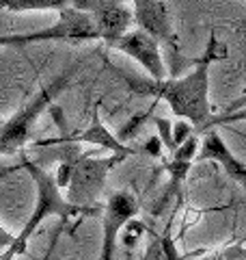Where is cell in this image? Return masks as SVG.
<instances>
[{
  "instance_id": "obj_2",
  "label": "cell",
  "mask_w": 246,
  "mask_h": 260,
  "mask_svg": "<svg viewBox=\"0 0 246 260\" xmlns=\"http://www.w3.org/2000/svg\"><path fill=\"white\" fill-rule=\"evenodd\" d=\"M18 169L28 172V176L32 178V182H35V186H37V200H35V208H32L28 221L24 223L20 234H15L11 245L0 251V260H15L18 256L26 254L28 251V241L35 237L39 225L44 223L48 217H61L63 221H67V219H71V217H91V215L100 213V206L87 208V206L71 204L67 198H63L61 186H59V182H56V176H52L46 167H41L37 160H30L26 154H22L20 165L5 169L0 176L18 172Z\"/></svg>"
},
{
  "instance_id": "obj_9",
  "label": "cell",
  "mask_w": 246,
  "mask_h": 260,
  "mask_svg": "<svg viewBox=\"0 0 246 260\" xmlns=\"http://www.w3.org/2000/svg\"><path fill=\"white\" fill-rule=\"evenodd\" d=\"M130 3H132L136 28L149 32L175 56L179 52V37L171 22L169 5L164 0H130Z\"/></svg>"
},
{
  "instance_id": "obj_6",
  "label": "cell",
  "mask_w": 246,
  "mask_h": 260,
  "mask_svg": "<svg viewBox=\"0 0 246 260\" xmlns=\"http://www.w3.org/2000/svg\"><path fill=\"white\" fill-rule=\"evenodd\" d=\"M71 7L91 15L100 30V42L108 48H112L134 24V13L126 7V0H71Z\"/></svg>"
},
{
  "instance_id": "obj_16",
  "label": "cell",
  "mask_w": 246,
  "mask_h": 260,
  "mask_svg": "<svg viewBox=\"0 0 246 260\" xmlns=\"http://www.w3.org/2000/svg\"><path fill=\"white\" fill-rule=\"evenodd\" d=\"M199 260H246V247L242 243H233V245H227L220 251H214V254L203 256Z\"/></svg>"
},
{
  "instance_id": "obj_18",
  "label": "cell",
  "mask_w": 246,
  "mask_h": 260,
  "mask_svg": "<svg viewBox=\"0 0 246 260\" xmlns=\"http://www.w3.org/2000/svg\"><path fill=\"white\" fill-rule=\"evenodd\" d=\"M192 135H194V126L190 124V121H188V119L177 121V124L173 126V141H175V150L179 148V145H184V141H188Z\"/></svg>"
},
{
  "instance_id": "obj_13",
  "label": "cell",
  "mask_w": 246,
  "mask_h": 260,
  "mask_svg": "<svg viewBox=\"0 0 246 260\" xmlns=\"http://www.w3.org/2000/svg\"><path fill=\"white\" fill-rule=\"evenodd\" d=\"M71 7V0H0V9L24 13V11H61Z\"/></svg>"
},
{
  "instance_id": "obj_4",
  "label": "cell",
  "mask_w": 246,
  "mask_h": 260,
  "mask_svg": "<svg viewBox=\"0 0 246 260\" xmlns=\"http://www.w3.org/2000/svg\"><path fill=\"white\" fill-rule=\"evenodd\" d=\"M128 156L126 154H110V156L97 158L93 154H82L73 165L71 180L67 184V198L71 204L78 206H97V200L106 186V178L117 165H121Z\"/></svg>"
},
{
  "instance_id": "obj_21",
  "label": "cell",
  "mask_w": 246,
  "mask_h": 260,
  "mask_svg": "<svg viewBox=\"0 0 246 260\" xmlns=\"http://www.w3.org/2000/svg\"><path fill=\"white\" fill-rule=\"evenodd\" d=\"M13 234H9V232H7L5 230V228L3 225H0V251H3V249H7V247H9L11 245V243H13Z\"/></svg>"
},
{
  "instance_id": "obj_20",
  "label": "cell",
  "mask_w": 246,
  "mask_h": 260,
  "mask_svg": "<svg viewBox=\"0 0 246 260\" xmlns=\"http://www.w3.org/2000/svg\"><path fill=\"white\" fill-rule=\"evenodd\" d=\"M162 148H164V145H162V141H160V137H151V139L145 143V152H149L151 156H160Z\"/></svg>"
},
{
  "instance_id": "obj_22",
  "label": "cell",
  "mask_w": 246,
  "mask_h": 260,
  "mask_svg": "<svg viewBox=\"0 0 246 260\" xmlns=\"http://www.w3.org/2000/svg\"><path fill=\"white\" fill-rule=\"evenodd\" d=\"M5 46H13L11 35H3V37H0V48H5Z\"/></svg>"
},
{
  "instance_id": "obj_7",
  "label": "cell",
  "mask_w": 246,
  "mask_h": 260,
  "mask_svg": "<svg viewBox=\"0 0 246 260\" xmlns=\"http://www.w3.org/2000/svg\"><path fill=\"white\" fill-rule=\"evenodd\" d=\"M50 115L54 119V124L61 128V137L56 141H61V143H89V145H97V148H104V150H108L110 154H126V156H134V154H138L141 150L138 148H130V145H126L117 135H112L108 128L104 126V121L102 117L93 115L91 119V124H89L85 130H67V121H65L63 117V109L61 107H56V104H52L50 109Z\"/></svg>"
},
{
  "instance_id": "obj_15",
  "label": "cell",
  "mask_w": 246,
  "mask_h": 260,
  "mask_svg": "<svg viewBox=\"0 0 246 260\" xmlns=\"http://www.w3.org/2000/svg\"><path fill=\"white\" fill-rule=\"evenodd\" d=\"M240 121H246V104L242 109H237V111H231V113H223L220 111L218 115H214L210 121H208V126H205L203 130V135L208 133V130H214L216 126H229V124H240Z\"/></svg>"
},
{
  "instance_id": "obj_8",
  "label": "cell",
  "mask_w": 246,
  "mask_h": 260,
  "mask_svg": "<svg viewBox=\"0 0 246 260\" xmlns=\"http://www.w3.org/2000/svg\"><path fill=\"white\" fill-rule=\"evenodd\" d=\"M138 213V202L130 191H117L112 193L104 204L102 210V251L97 260H114V249H117L119 232L123 225H128Z\"/></svg>"
},
{
  "instance_id": "obj_14",
  "label": "cell",
  "mask_w": 246,
  "mask_h": 260,
  "mask_svg": "<svg viewBox=\"0 0 246 260\" xmlns=\"http://www.w3.org/2000/svg\"><path fill=\"white\" fill-rule=\"evenodd\" d=\"M141 260H177L173 241L169 237H162V234L149 230V243H147Z\"/></svg>"
},
{
  "instance_id": "obj_3",
  "label": "cell",
  "mask_w": 246,
  "mask_h": 260,
  "mask_svg": "<svg viewBox=\"0 0 246 260\" xmlns=\"http://www.w3.org/2000/svg\"><path fill=\"white\" fill-rule=\"evenodd\" d=\"M82 65H85V59H76L63 74L54 76L48 85H41L39 91L32 95L15 115L0 126V156H13V154L24 152L26 143L30 141V135H32V128H35L37 119L44 115L54 104L56 98L69 87V83L73 80L76 72Z\"/></svg>"
},
{
  "instance_id": "obj_12",
  "label": "cell",
  "mask_w": 246,
  "mask_h": 260,
  "mask_svg": "<svg viewBox=\"0 0 246 260\" xmlns=\"http://www.w3.org/2000/svg\"><path fill=\"white\" fill-rule=\"evenodd\" d=\"M199 154V135H192L184 145L171 154V158L164 162V172L171 178V191H179V186L186 180L188 172L192 167V158Z\"/></svg>"
},
{
  "instance_id": "obj_17",
  "label": "cell",
  "mask_w": 246,
  "mask_h": 260,
  "mask_svg": "<svg viewBox=\"0 0 246 260\" xmlns=\"http://www.w3.org/2000/svg\"><path fill=\"white\" fill-rule=\"evenodd\" d=\"M153 124H155V128H158V137H160L162 145L167 148L169 154H173L175 152V141H173V126H171V121L164 119V117H153Z\"/></svg>"
},
{
  "instance_id": "obj_19",
  "label": "cell",
  "mask_w": 246,
  "mask_h": 260,
  "mask_svg": "<svg viewBox=\"0 0 246 260\" xmlns=\"http://www.w3.org/2000/svg\"><path fill=\"white\" fill-rule=\"evenodd\" d=\"M145 119H149V113H145V115H141V117H136V119H130L128 124H123L121 128H119V133H117V137L119 139L126 143V139H130V137H134L136 133H138V126L143 124Z\"/></svg>"
},
{
  "instance_id": "obj_1",
  "label": "cell",
  "mask_w": 246,
  "mask_h": 260,
  "mask_svg": "<svg viewBox=\"0 0 246 260\" xmlns=\"http://www.w3.org/2000/svg\"><path fill=\"white\" fill-rule=\"evenodd\" d=\"M227 46L216 37V30L210 32L203 54L194 59V70L179 78H145V76H123L128 89L134 95L153 98L155 102L164 100L173 115L188 119L194 126V135H203L208 121L214 117L210 104V68L216 61H227Z\"/></svg>"
},
{
  "instance_id": "obj_11",
  "label": "cell",
  "mask_w": 246,
  "mask_h": 260,
  "mask_svg": "<svg viewBox=\"0 0 246 260\" xmlns=\"http://www.w3.org/2000/svg\"><path fill=\"white\" fill-rule=\"evenodd\" d=\"M196 158L218 162V165L225 169V174L246 191V165L229 150V145L223 141V137H220L216 130H208V133L203 135V143L199 148Z\"/></svg>"
},
{
  "instance_id": "obj_10",
  "label": "cell",
  "mask_w": 246,
  "mask_h": 260,
  "mask_svg": "<svg viewBox=\"0 0 246 260\" xmlns=\"http://www.w3.org/2000/svg\"><path fill=\"white\" fill-rule=\"evenodd\" d=\"M112 50H119L123 54L132 56L134 61H138L145 68L147 74H149V78H155V80L167 78V68H164V61L160 54V42L151 37L149 32H145L141 28L128 30L119 42H114Z\"/></svg>"
},
{
  "instance_id": "obj_5",
  "label": "cell",
  "mask_w": 246,
  "mask_h": 260,
  "mask_svg": "<svg viewBox=\"0 0 246 260\" xmlns=\"http://www.w3.org/2000/svg\"><path fill=\"white\" fill-rule=\"evenodd\" d=\"M13 48H22L28 44L39 42H67V44H80V42H100V30H97L93 18L76 7H65L59 11V20L52 26L35 32H24V35H11Z\"/></svg>"
}]
</instances>
